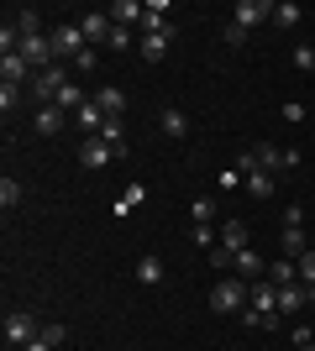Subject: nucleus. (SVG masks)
<instances>
[{
	"instance_id": "obj_5",
	"label": "nucleus",
	"mask_w": 315,
	"mask_h": 351,
	"mask_svg": "<svg viewBox=\"0 0 315 351\" xmlns=\"http://www.w3.org/2000/svg\"><path fill=\"white\" fill-rule=\"evenodd\" d=\"M253 158H257V168H268L273 178L279 173H289V168H294V152H289V147H279V142H253Z\"/></svg>"
},
{
	"instance_id": "obj_17",
	"label": "nucleus",
	"mask_w": 315,
	"mask_h": 351,
	"mask_svg": "<svg viewBox=\"0 0 315 351\" xmlns=\"http://www.w3.org/2000/svg\"><path fill=\"white\" fill-rule=\"evenodd\" d=\"M242 189L253 194V199H273V189H279V178H273L268 168H257V173H247V178H242Z\"/></svg>"
},
{
	"instance_id": "obj_31",
	"label": "nucleus",
	"mask_w": 315,
	"mask_h": 351,
	"mask_svg": "<svg viewBox=\"0 0 315 351\" xmlns=\"http://www.w3.org/2000/svg\"><path fill=\"white\" fill-rule=\"evenodd\" d=\"M289 63H294L300 73H315V47H310V43H300L294 53H289Z\"/></svg>"
},
{
	"instance_id": "obj_43",
	"label": "nucleus",
	"mask_w": 315,
	"mask_h": 351,
	"mask_svg": "<svg viewBox=\"0 0 315 351\" xmlns=\"http://www.w3.org/2000/svg\"><path fill=\"white\" fill-rule=\"evenodd\" d=\"M21 351H53V346H47V341L37 336V341H32V346H21Z\"/></svg>"
},
{
	"instance_id": "obj_10",
	"label": "nucleus",
	"mask_w": 315,
	"mask_h": 351,
	"mask_svg": "<svg viewBox=\"0 0 315 351\" xmlns=\"http://www.w3.org/2000/svg\"><path fill=\"white\" fill-rule=\"evenodd\" d=\"M79 162H84V168H105V162H116V147L90 136V142H79Z\"/></svg>"
},
{
	"instance_id": "obj_6",
	"label": "nucleus",
	"mask_w": 315,
	"mask_h": 351,
	"mask_svg": "<svg viewBox=\"0 0 315 351\" xmlns=\"http://www.w3.org/2000/svg\"><path fill=\"white\" fill-rule=\"evenodd\" d=\"M174 43H179V27L174 32H148V37H137V58L142 63H163Z\"/></svg>"
},
{
	"instance_id": "obj_36",
	"label": "nucleus",
	"mask_w": 315,
	"mask_h": 351,
	"mask_svg": "<svg viewBox=\"0 0 315 351\" xmlns=\"http://www.w3.org/2000/svg\"><path fill=\"white\" fill-rule=\"evenodd\" d=\"M294 267H300V283L310 289V283H315V247H310V252H300V263H294Z\"/></svg>"
},
{
	"instance_id": "obj_33",
	"label": "nucleus",
	"mask_w": 315,
	"mask_h": 351,
	"mask_svg": "<svg viewBox=\"0 0 315 351\" xmlns=\"http://www.w3.org/2000/svg\"><path fill=\"white\" fill-rule=\"evenodd\" d=\"M142 199H148V189H142V184H126V194L116 199V215H126V210H132V205H142Z\"/></svg>"
},
{
	"instance_id": "obj_24",
	"label": "nucleus",
	"mask_w": 315,
	"mask_h": 351,
	"mask_svg": "<svg viewBox=\"0 0 315 351\" xmlns=\"http://www.w3.org/2000/svg\"><path fill=\"white\" fill-rule=\"evenodd\" d=\"M27 100V84H0V116L11 121L16 116V105Z\"/></svg>"
},
{
	"instance_id": "obj_23",
	"label": "nucleus",
	"mask_w": 315,
	"mask_h": 351,
	"mask_svg": "<svg viewBox=\"0 0 315 351\" xmlns=\"http://www.w3.org/2000/svg\"><path fill=\"white\" fill-rule=\"evenodd\" d=\"M268 283H300V267H294V257H279V263H268Z\"/></svg>"
},
{
	"instance_id": "obj_32",
	"label": "nucleus",
	"mask_w": 315,
	"mask_h": 351,
	"mask_svg": "<svg viewBox=\"0 0 315 351\" xmlns=\"http://www.w3.org/2000/svg\"><path fill=\"white\" fill-rule=\"evenodd\" d=\"M110 53H132V27H116V21H110Z\"/></svg>"
},
{
	"instance_id": "obj_41",
	"label": "nucleus",
	"mask_w": 315,
	"mask_h": 351,
	"mask_svg": "<svg viewBox=\"0 0 315 351\" xmlns=\"http://www.w3.org/2000/svg\"><path fill=\"white\" fill-rule=\"evenodd\" d=\"M300 220H305V205H289L284 210V231H300Z\"/></svg>"
},
{
	"instance_id": "obj_22",
	"label": "nucleus",
	"mask_w": 315,
	"mask_h": 351,
	"mask_svg": "<svg viewBox=\"0 0 315 351\" xmlns=\"http://www.w3.org/2000/svg\"><path fill=\"white\" fill-rule=\"evenodd\" d=\"M137 283H148V289H158V283H163V257H142V263H137Z\"/></svg>"
},
{
	"instance_id": "obj_9",
	"label": "nucleus",
	"mask_w": 315,
	"mask_h": 351,
	"mask_svg": "<svg viewBox=\"0 0 315 351\" xmlns=\"http://www.w3.org/2000/svg\"><path fill=\"white\" fill-rule=\"evenodd\" d=\"M0 84H32V63L21 53H0Z\"/></svg>"
},
{
	"instance_id": "obj_40",
	"label": "nucleus",
	"mask_w": 315,
	"mask_h": 351,
	"mask_svg": "<svg viewBox=\"0 0 315 351\" xmlns=\"http://www.w3.org/2000/svg\"><path fill=\"white\" fill-rule=\"evenodd\" d=\"M43 341H47V346H63V341H69V330H63V325H43Z\"/></svg>"
},
{
	"instance_id": "obj_19",
	"label": "nucleus",
	"mask_w": 315,
	"mask_h": 351,
	"mask_svg": "<svg viewBox=\"0 0 315 351\" xmlns=\"http://www.w3.org/2000/svg\"><path fill=\"white\" fill-rule=\"evenodd\" d=\"M95 100H100V110H105V116H126V89H121V84L95 89Z\"/></svg>"
},
{
	"instance_id": "obj_2",
	"label": "nucleus",
	"mask_w": 315,
	"mask_h": 351,
	"mask_svg": "<svg viewBox=\"0 0 315 351\" xmlns=\"http://www.w3.org/2000/svg\"><path fill=\"white\" fill-rule=\"evenodd\" d=\"M37 336H43V320H37L32 309H11V315H5V346H11V351L32 346Z\"/></svg>"
},
{
	"instance_id": "obj_18",
	"label": "nucleus",
	"mask_w": 315,
	"mask_h": 351,
	"mask_svg": "<svg viewBox=\"0 0 315 351\" xmlns=\"http://www.w3.org/2000/svg\"><path fill=\"white\" fill-rule=\"evenodd\" d=\"M16 32H21V37H43V11H37V5H16Z\"/></svg>"
},
{
	"instance_id": "obj_37",
	"label": "nucleus",
	"mask_w": 315,
	"mask_h": 351,
	"mask_svg": "<svg viewBox=\"0 0 315 351\" xmlns=\"http://www.w3.org/2000/svg\"><path fill=\"white\" fill-rule=\"evenodd\" d=\"M210 267H221V273H226V267H237V257H231V252L215 241V247H210Z\"/></svg>"
},
{
	"instance_id": "obj_30",
	"label": "nucleus",
	"mask_w": 315,
	"mask_h": 351,
	"mask_svg": "<svg viewBox=\"0 0 315 351\" xmlns=\"http://www.w3.org/2000/svg\"><path fill=\"white\" fill-rule=\"evenodd\" d=\"M189 215H195V226H210V220H215V199H210V194H200L195 205H189Z\"/></svg>"
},
{
	"instance_id": "obj_25",
	"label": "nucleus",
	"mask_w": 315,
	"mask_h": 351,
	"mask_svg": "<svg viewBox=\"0 0 315 351\" xmlns=\"http://www.w3.org/2000/svg\"><path fill=\"white\" fill-rule=\"evenodd\" d=\"M53 105H58V110H69V116H74L79 105H90V95H84V89H79V84H63V89H58V100H53Z\"/></svg>"
},
{
	"instance_id": "obj_26",
	"label": "nucleus",
	"mask_w": 315,
	"mask_h": 351,
	"mask_svg": "<svg viewBox=\"0 0 315 351\" xmlns=\"http://www.w3.org/2000/svg\"><path fill=\"white\" fill-rule=\"evenodd\" d=\"M158 126H163V136H189V116H184V110H163Z\"/></svg>"
},
{
	"instance_id": "obj_11",
	"label": "nucleus",
	"mask_w": 315,
	"mask_h": 351,
	"mask_svg": "<svg viewBox=\"0 0 315 351\" xmlns=\"http://www.w3.org/2000/svg\"><path fill=\"white\" fill-rule=\"evenodd\" d=\"M110 21H116V27H142V16H148V5H142V0H116V5H110Z\"/></svg>"
},
{
	"instance_id": "obj_34",
	"label": "nucleus",
	"mask_w": 315,
	"mask_h": 351,
	"mask_svg": "<svg viewBox=\"0 0 315 351\" xmlns=\"http://www.w3.org/2000/svg\"><path fill=\"white\" fill-rule=\"evenodd\" d=\"M137 32H142V37H148V32H174V21H168L163 11H148V16H142V27H137Z\"/></svg>"
},
{
	"instance_id": "obj_13",
	"label": "nucleus",
	"mask_w": 315,
	"mask_h": 351,
	"mask_svg": "<svg viewBox=\"0 0 315 351\" xmlns=\"http://www.w3.org/2000/svg\"><path fill=\"white\" fill-rule=\"evenodd\" d=\"M221 247L231 252V257H242V252L253 247V241H247V220H226L221 226Z\"/></svg>"
},
{
	"instance_id": "obj_44",
	"label": "nucleus",
	"mask_w": 315,
	"mask_h": 351,
	"mask_svg": "<svg viewBox=\"0 0 315 351\" xmlns=\"http://www.w3.org/2000/svg\"><path fill=\"white\" fill-rule=\"evenodd\" d=\"M294 346H300V351H315V341H294Z\"/></svg>"
},
{
	"instance_id": "obj_8",
	"label": "nucleus",
	"mask_w": 315,
	"mask_h": 351,
	"mask_svg": "<svg viewBox=\"0 0 315 351\" xmlns=\"http://www.w3.org/2000/svg\"><path fill=\"white\" fill-rule=\"evenodd\" d=\"M79 32H84V43H90V47H105V43H110V16H105V11L79 16Z\"/></svg>"
},
{
	"instance_id": "obj_27",
	"label": "nucleus",
	"mask_w": 315,
	"mask_h": 351,
	"mask_svg": "<svg viewBox=\"0 0 315 351\" xmlns=\"http://www.w3.org/2000/svg\"><path fill=\"white\" fill-rule=\"evenodd\" d=\"M300 16H305V11L294 5V0H279V5H273V27L289 32V27H300Z\"/></svg>"
},
{
	"instance_id": "obj_29",
	"label": "nucleus",
	"mask_w": 315,
	"mask_h": 351,
	"mask_svg": "<svg viewBox=\"0 0 315 351\" xmlns=\"http://www.w3.org/2000/svg\"><path fill=\"white\" fill-rule=\"evenodd\" d=\"M279 247H284V257H294V263H300V252H310V247H305V231H284V236H279Z\"/></svg>"
},
{
	"instance_id": "obj_4",
	"label": "nucleus",
	"mask_w": 315,
	"mask_h": 351,
	"mask_svg": "<svg viewBox=\"0 0 315 351\" xmlns=\"http://www.w3.org/2000/svg\"><path fill=\"white\" fill-rule=\"evenodd\" d=\"M210 309H215V315H242V309H247V283L242 278H221L215 289H210Z\"/></svg>"
},
{
	"instance_id": "obj_16",
	"label": "nucleus",
	"mask_w": 315,
	"mask_h": 351,
	"mask_svg": "<svg viewBox=\"0 0 315 351\" xmlns=\"http://www.w3.org/2000/svg\"><path fill=\"white\" fill-rule=\"evenodd\" d=\"M74 126H79L84 136H100V126H105V110H100V100L79 105V110H74Z\"/></svg>"
},
{
	"instance_id": "obj_3",
	"label": "nucleus",
	"mask_w": 315,
	"mask_h": 351,
	"mask_svg": "<svg viewBox=\"0 0 315 351\" xmlns=\"http://www.w3.org/2000/svg\"><path fill=\"white\" fill-rule=\"evenodd\" d=\"M47 43H53V58H58V63H63V58L74 63L79 53L90 47V43H84V32H79V21H58V27L47 32Z\"/></svg>"
},
{
	"instance_id": "obj_7",
	"label": "nucleus",
	"mask_w": 315,
	"mask_h": 351,
	"mask_svg": "<svg viewBox=\"0 0 315 351\" xmlns=\"http://www.w3.org/2000/svg\"><path fill=\"white\" fill-rule=\"evenodd\" d=\"M263 16H268V21H273V5H263V0H237V5H231V27L253 32L257 21H263Z\"/></svg>"
},
{
	"instance_id": "obj_1",
	"label": "nucleus",
	"mask_w": 315,
	"mask_h": 351,
	"mask_svg": "<svg viewBox=\"0 0 315 351\" xmlns=\"http://www.w3.org/2000/svg\"><path fill=\"white\" fill-rule=\"evenodd\" d=\"M63 84H74V69H69V63H53V69L32 73L27 95H32V100H43V105H53V100H58V89H63Z\"/></svg>"
},
{
	"instance_id": "obj_28",
	"label": "nucleus",
	"mask_w": 315,
	"mask_h": 351,
	"mask_svg": "<svg viewBox=\"0 0 315 351\" xmlns=\"http://www.w3.org/2000/svg\"><path fill=\"white\" fill-rule=\"evenodd\" d=\"M242 320H247V325H263V330H273L284 315H279V309H253V304H247V309H242Z\"/></svg>"
},
{
	"instance_id": "obj_21",
	"label": "nucleus",
	"mask_w": 315,
	"mask_h": 351,
	"mask_svg": "<svg viewBox=\"0 0 315 351\" xmlns=\"http://www.w3.org/2000/svg\"><path fill=\"white\" fill-rule=\"evenodd\" d=\"M100 142H110V147H116V158H126V121H121V116H105Z\"/></svg>"
},
{
	"instance_id": "obj_38",
	"label": "nucleus",
	"mask_w": 315,
	"mask_h": 351,
	"mask_svg": "<svg viewBox=\"0 0 315 351\" xmlns=\"http://www.w3.org/2000/svg\"><path fill=\"white\" fill-rule=\"evenodd\" d=\"M221 43H226V47H242V43H247V32H242V27H231V21H226V27H221Z\"/></svg>"
},
{
	"instance_id": "obj_35",
	"label": "nucleus",
	"mask_w": 315,
	"mask_h": 351,
	"mask_svg": "<svg viewBox=\"0 0 315 351\" xmlns=\"http://www.w3.org/2000/svg\"><path fill=\"white\" fill-rule=\"evenodd\" d=\"M0 205H5V210L21 205V184H16V178H0Z\"/></svg>"
},
{
	"instance_id": "obj_14",
	"label": "nucleus",
	"mask_w": 315,
	"mask_h": 351,
	"mask_svg": "<svg viewBox=\"0 0 315 351\" xmlns=\"http://www.w3.org/2000/svg\"><path fill=\"white\" fill-rule=\"evenodd\" d=\"M231 273H237L242 283H257V278H268V263H263V257H257V252L247 247V252L237 257V267H231Z\"/></svg>"
},
{
	"instance_id": "obj_42",
	"label": "nucleus",
	"mask_w": 315,
	"mask_h": 351,
	"mask_svg": "<svg viewBox=\"0 0 315 351\" xmlns=\"http://www.w3.org/2000/svg\"><path fill=\"white\" fill-rule=\"evenodd\" d=\"M284 121H289V126H300V121H305V105L289 100V105H284Z\"/></svg>"
},
{
	"instance_id": "obj_20",
	"label": "nucleus",
	"mask_w": 315,
	"mask_h": 351,
	"mask_svg": "<svg viewBox=\"0 0 315 351\" xmlns=\"http://www.w3.org/2000/svg\"><path fill=\"white\" fill-rule=\"evenodd\" d=\"M310 304V293H305V283H284L279 289V315H294V309Z\"/></svg>"
},
{
	"instance_id": "obj_39",
	"label": "nucleus",
	"mask_w": 315,
	"mask_h": 351,
	"mask_svg": "<svg viewBox=\"0 0 315 351\" xmlns=\"http://www.w3.org/2000/svg\"><path fill=\"white\" fill-rule=\"evenodd\" d=\"M95 63H100V58H95V47H84V53H79V58H74V63H69V69H74V73H90V69H95Z\"/></svg>"
},
{
	"instance_id": "obj_15",
	"label": "nucleus",
	"mask_w": 315,
	"mask_h": 351,
	"mask_svg": "<svg viewBox=\"0 0 315 351\" xmlns=\"http://www.w3.org/2000/svg\"><path fill=\"white\" fill-rule=\"evenodd\" d=\"M247 304L253 309H279V283H268V278L247 283Z\"/></svg>"
},
{
	"instance_id": "obj_12",
	"label": "nucleus",
	"mask_w": 315,
	"mask_h": 351,
	"mask_svg": "<svg viewBox=\"0 0 315 351\" xmlns=\"http://www.w3.org/2000/svg\"><path fill=\"white\" fill-rule=\"evenodd\" d=\"M43 136H58L63 126H69V110H58V105H37V121H32Z\"/></svg>"
}]
</instances>
